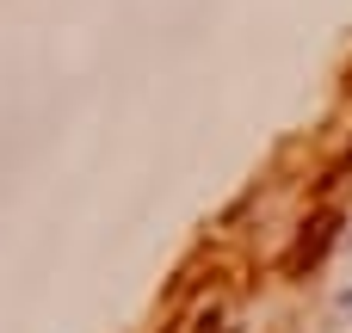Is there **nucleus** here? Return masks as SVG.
Segmentation results:
<instances>
[{
    "label": "nucleus",
    "instance_id": "nucleus-1",
    "mask_svg": "<svg viewBox=\"0 0 352 333\" xmlns=\"http://www.w3.org/2000/svg\"><path fill=\"white\" fill-rule=\"evenodd\" d=\"M322 247H328V222H316V235H303V247L291 253V266H303V260H316Z\"/></svg>",
    "mask_w": 352,
    "mask_h": 333
}]
</instances>
